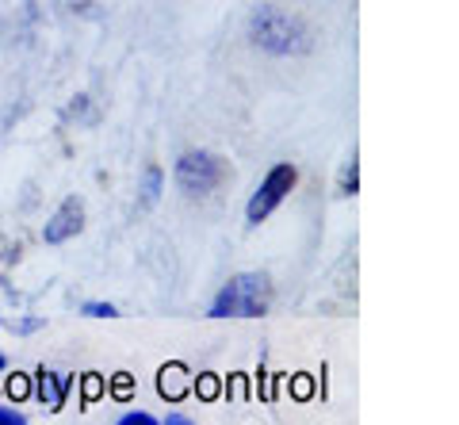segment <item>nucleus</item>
<instances>
[{
    "mask_svg": "<svg viewBox=\"0 0 459 425\" xmlns=\"http://www.w3.org/2000/svg\"><path fill=\"white\" fill-rule=\"evenodd\" d=\"M249 39L256 50L272 54V58H295V54L310 50V31L307 23L283 12L276 4H261L249 16Z\"/></svg>",
    "mask_w": 459,
    "mask_h": 425,
    "instance_id": "f257e3e1",
    "label": "nucleus"
},
{
    "mask_svg": "<svg viewBox=\"0 0 459 425\" xmlns=\"http://www.w3.org/2000/svg\"><path fill=\"white\" fill-rule=\"evenodd\" d=\"M272 307V280L264 273H241L214 295L211 318H261Z\"/></svg>",
    "mask_w": 459,
    "mask_h": 425,
    "instance_id": "f03ea898",
    "label": "nucleus"
},
{
    "mask_svg": "<svg viewBox=\"0 0 459 425\" xmlns=\"http://www.w3.org/2000/svg\"><path fill=\"white\" fill-rule=\"evenodd\" d=\"M230 165L219 158V153L207 150H184L177 161V188L188 195V200H207V195L226 180Z\"/></svg>",
    "mask_w": 459,
    "mask_h": 425,
    "instance_id": "7ed1b4c3",
    "label": "nucleus"
},
{
    "mask_svg": "<svg viewBox=\"0 0 459 425\" xmlns=\"http://www.w3.org/2000/svg\"><path fill=\"white\" fill-rule=\"evenodd\" d=\"M295 180H299V169L295 165H272L268 169V177L261 180V188H256L253 195H249V207H246V222L249 226H256V222H264L272 211H276L287 195H291V188H295Z\"/></svg>",
    "mask_w": 459,
    "mask_h": 425,
    "instance_id": "20e7f679",
    "label": "nucleus"
},
{
    "mask_svg": "<svg viewBox=\"0 0 459 425\" xmlns=\"http://www.w3.org/2000/svg\"><path fill=\"white\" fill-rule=\"evenodd\" d=\"M84 230V200L81 195H65L62 207L50 215V222L42 226V242L47 246H62L69 238H77Z\"/></svg>",
    "mask_w": 459,
    "mask_h": 425,
    "instance_id": "39448f33",
    "label": "nucleus"
},
{
    "mask_svg": "<svg viewBox=\"0 0 459 425\" xmlns=\"http://www.w3.org/2000/svg\"><path fill=\"white\" fill-rule=\"evenodd\" d=\"M161 180H165V173H161L157 165H150V169H146V200H150V204L157 200V195H161Z\"/></svg>",
    "mask_w": 459,
    "mask_h": 425,
    "instance_id": "423d86ee",
    "label": "nucleus"
},
{
    "mask_svg": "<svg viewBox=\"0 0 459 425\" xmlns=\"http://www.w3.org/2000/svg\"><path fill=\"white\" fill-rule=\"evenodd\" d=\"M115 425H161V421H157L153 414H146V410H131V414H123Z\"/></svg>",
    "mask_w": 459,
    "mask_h": 425,
    "instance_id": "0eeeda50",
    "label": "nucleus"
},
{
    "mask_svg": "<svg viewBox=\"0 0 459 425\" xmlns=\"http://www.w3.org/2000/svg\"><path fill=\"white\" fill-rule=\"evenodd\" d=\"M84 315H89V318H115V315H119V307H111V303H84Z\"/></svg>",
    "mask_w": 459,
    "mask_h": 425,
    "instance_id": "6e6552de",
    "label": "nucleus"
},
{
    "mask_svg": "<svg viewBox=\"0 0 459 425\" xmlns=\"http://www.w3.org/2000/svg\"><path fill=\"white\" fill-rule=\"evenodd\" d=\"M0 425H27V421H23V414H16V410L0 406Z\"/></svg>",
    "mask_w": 459,
    "mask_h": 425,
    "instance_id": "1a4fd4ad",
    "label": "nucleus"
},
{
    "mask_svg": "<svg viewBox=\"0 0 459 425\" xmlns=\"http://www.w3.org/2000/svg\"><path fill=\"white\" fill-rule=\"evenodd\" d=\"M341 192H344V195L356 192V161H352L349 169H344V184H341Z\"/></svg>",
    "mask_w": 459,
    "mask_h": 425,
    "instance_id": "9d476101",
    "label": "nucleus"
},
{
    "mask_svg": "<svg viewBox=\"0 0 459 425\" xmlns=\"http://www.w3.org/2000/svg\"><path fill=\"white\" fill-rule=\"evenodd\" d=\"M161 425H192V421L184 418V414H172V418H169V421H161Z\"/></svg>",
    "mask_w": 459,
    "mask_h": 425,
    "instance_id": "9b49d317",
    "label": "nucleus"
},
{
    "mask_svg": "<svg viewBox=\"0 0 459 425\" xmlns=\"http://www.w3.org/2000/svg\"><path fill=\"white\" fill-rule=\"evenodd\" d=\"M0 372H4V357H0Z\"/></svg>",
    "mask_w": 459,
    "mask_h": 425,
    "instance_id": "f8f14e48",
    "label": "nucleus"
}]
</instances>
